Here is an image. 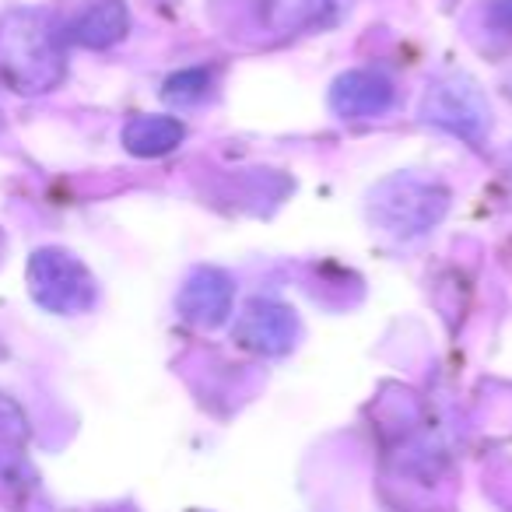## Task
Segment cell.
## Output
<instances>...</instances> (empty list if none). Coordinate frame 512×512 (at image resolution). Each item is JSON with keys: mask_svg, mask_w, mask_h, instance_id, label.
I'll use <instances>...</instances> for the list:
<instances>
[{"mask_svg": "<svg viewBox=\"0 0 512 512\" xmlns=\"http://www.w3.org/2000/svg\"><path fill=\"white\" fill-rule=\"evenodd\" d=\"M130 29V15L123 0H95L71 25V39L85 50H106L116 46Z\"/></svg>", "mask_w": 512, "mask_h": 512, "instance_id": "52a82bcc", "label": "cell"}, {"mask_svg": "<svg viewBox=\"0 0 512 512\" xmlns=\"http://www.w3.org/2000/svg\"><path fill=\"white\" fill-rule=\"evenodd\" d=\"M495 18L505 25V29H512V0H498V8H495Z\"/></svg>", "mask_w": 512, "mask_h": 512, "instance_id": "8fae6325", "label": "cell"}, {"mask_svg": "<svg viewBox=\"0 0 512 512\" xmlns=\"http://www.w3.org/2000/svg\"><path fill=\"white\" fill-rule=\"evenodd\" d=\"M179 313L197 327H218L232 313V281L214 267H200L179 292Z\"/></svg>", "mask_w": 512, "mask_h": 512, "instance_id": "5b68a950", "label": "cell"}, {"mask_svg": "<svg viewBox=\"0 0 512 512\" xmlns=\"http://www.w3.org/2000/svg\"><path fill=\"white\" fill-rule=\"evenodd\" d=\"M183 137L186 130L176 116H134L123 127V148L137 158H158L169 155Z\"/></svg>", "mask_w": 512, "mask_h": 512, "instance_id": "ba28073f", "label": "cell"}, {"mask_svg": "<svg viewBox=\"0 0 512 512\" xmlns=\"http://www.w3.org/2000/svg\"><path fill=\"white\" fill-rule=\"evenodd\" d=\"M235 341L249 351L260 355H285L295 344V316L285 306L267 299H256L242 309L239 323H235Z\"/></svg>", "mask_w": 512, "mask_h": 512, "instance_id": "277c9868", "label": "cell"}, {"mask_svg": "<svg viewBox=\"0 0 512 512\" xmlns=\"http://www.w3.org/2000/svg\"><path fill=\"white\" fill-rule=\"evenodd\" d=\"M67 60L57 29L39 11L0 18V81L18 95H46L64 81Z\"/></svg>", "mask_w": 512, "mask_h": 512, "instance_id": "6da1fadb", "label": "cell"}, {"mask_svg": "<svg viewBox=\"0 0 512 512\" xmlns=\"http://www.w3.org/2000/svg\"><path fill=\"white\" fill-rule=\"evenodd\" d=\"M207 85H211V74L207 71H183V74H172L165 81V99L169 102H179V106H190V102H200L207 95Z\"/></svg>", "mask_w": 512, "mask_h": 512, "instance_id": "9c48e42d", "label": "cell"}, {"mask_svg": "<svg viewBox=\"0 0 512 512\" xmlns=\"http://www.w3.org/2000/svg\"><path fill=\"white\" fill-rule=\"evenodd\" d=\"M330 102H334L337 113L351 116V120H362V116H379V113H386V109H390L393 85L376 71H351L334 85Z\"/></svg>", "mask_w": 512, "mask_h": 512, "instance_id": "8992f818", "label": "cell"}, {"mask_svg": "<svg viewBox=\"0 0 512 512\" xmlns=\"http://www.w3.org/2000/svg\"><path fill=\"white\" fill-rule=\"evenodd\" d=\"M425 116L439 127L463 134L467 141H481L484 130L491 123L488 102L467 81H446V85H435L425 99Z\"/></svg>", "mask_w": 512, "mask_h": 512, "instance_id": "3957f363", "label": "cell"}, {"mask_svg": "<svg viewBox=\"0 0 512 512\" xmlns=\"http://www.w3.org/2000/svg\"><path fill=\"white\" fill-rule=\"evenodd\" d=\"M25 281H29V292L46 313L57 316H78L88 313L99 299V288L95 278L78 256L67 253L60 246L36 249L29 256V267H25Z\"/></svg>", "mask_w": 512, "mask_h": 512, "instance_id": "7a4b0ae2", "label": "cell"}, {"mask_svg": "<svg viewBox=\"0 0 512 512\" xmlns=\"http://www.w3.org/2000/svg\"><path fill=\"white\" fill-rule=\"evenodd\" d=\"M25 442H29V418L18 400L0 393V446H25Z\"/></svg>", "mask_w": 512, "mask_h": 512, "instance_id": "30bf717a", "label": "cell"}]
</instances>
